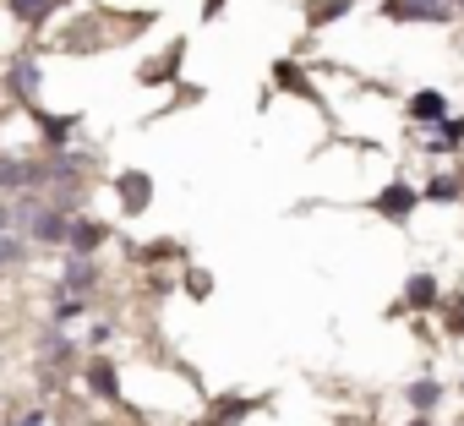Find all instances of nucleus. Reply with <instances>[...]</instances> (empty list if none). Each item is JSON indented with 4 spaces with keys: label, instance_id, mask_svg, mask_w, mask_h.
Wrapping results in <instances>:
<instances>
[{
    "label": "nucleus",
    "instance_id": "2",
    "mask_svg": "<svg viewBox=\"0 0 464 426\" xmlns=\"http://www.w3.org/2000/svg\"><path fill=\"white\" fill-rule=\"evenodd\" d=\"M382 12H388V23H442L448 28V17L459 6L453 0H382Z\"/></svg>",
    "mask_w": 464,
    "mask_h": 426
},
{
    "label": "nucleus",
    "instance_id": "5",
    "mask_svg": "<svg viewBox=\"0 0 464 426\" xmlns=\"http://www.w3.org/2000/svg\"><path fill=\"white\" fill-rule=\"evenodd\" d=\"M115 191H121V208H126V213H142V208L153 202V180H148L142 169H126V175L115 180Z\"/></svg>",
    "mask_w": 464,
    "mask_h": 426
},
{
    "label": "nucleus",
    "instance_id": "16",
    "mask_svg": "<svg viewBox=\"0 0 464 426\" xmlns=\"http://www.w3.org/2000/svg\"><path fill=\"white\" fill-rule=\"evenodd\" d=\"M459 142H464V115H459V121L448 115V121L437 126V137H431V153H453Z\"/></svg>",
    "mask_w": 464,
    "mask_h": 426
},
{
    "label": "nucleus",
    "instance_id": "1",
    "mask_svg": "<svg viewBox=\"0 0 464 426\" xmlns=\"http://www.w3.org/2000/svg\"><path fill=\"white\" fill-rule=\"evenodd\" d=\"M17 225H23V230H28V241H39V247H66V241H72V213H66V202L23 197Z\"/></svg>",
    "mask_w": 464,
    "mask_h": 426
},
{
    "label": "nucleus",
    "instance_id": "11",
    "mask_svg": "<svg viewBox=\"0 0 464 426\" xmlns=\"http://www.w3.org/2000/svg\"><path fill=\"white\" fill-rule=\"evenodd\" d=\"M88 388H93L99 399H121V377H115V366H110L104 355H99V361L88 366Z\"/></svg>",
    "mask_w": 464,
    "mask_h": 426
},
{
    "label": "nucleus",
    "instance_id": "6",
    "mask_svg": "<svg viewBox=\"0 0 464 426\" xmlns=\"http://www.w3.org/2000/svg\"><path fill=\"white\" fill-rule=\"evenodd\" d=\"M39 180H50V169L44 164H28V159H17V153H6L0 159V186H39Z\"/></svg>",
    "mask_w": 464,
    "mask_h": 426
},
{
    "label": "nucleus",
    "instance_id": "9",
    "mask_svg": "<svg viewBox=\"0 0 464 426\" xmlns=\"http://www.w3.org/2000/svg\"><path fill=\"white\" fill-rule=\"evenodd\" d=\"M99 279V268H93V252H72V263H66V279H61V290H88Z\"/></svg>",
    "mask_w": 464,
    "mask_h": 426
},
{
    "label": "nucleus",
    "instance_id": "25",
    "mask_svg": "<svg viewBox=\"0 0 464 426\" xmlns=\"http://www.w3.org/2000/svg\"><path fill=\"white\" fill-rule=\"evenodd\" d=\"M410 426H437V421H431V415H415V421H410Z\"/></svg>",
    "mask_w": 464,
    "mask_h": 426
},
{
    "label": "nucleus",
    "instance_id": "7",
    "mask_svg": "<svg viewBox=\"0 0 464 426\" xmlns=\"http://www.w3.org/2000/svg\"><path fill=\"white\" fill-rule=\"evenodd\" d=\"M437 301H442L437 274H410L404 279V306H437Z\"/></svg>",
    "mask_w": 464,
    "mask_h": 426
},
{
    "label": "nucleus",
    "instance_id": "10",
    "mask_svg": "<svg viewBox=\"0 0 464 426\" xmlns=\"http://www.w3.org/2000/svg\"><path fill=\"white\" fill-rule=\"evenodd\" d=\"M6 6H12V17H17V23L39 28V23H50V17H55L61 0H6Z\"/></svg>",
    "mask_w": 464,
    "mask_h": 426
},
{
    "label": "nucleus",
    "instance_id": "17",
    "mask_svg": "<svg viewBox=\"0 0 464 426\" xmlns=\"http://www.w3.org/2000/svg\"><path fill=\"white\" fill-rule=\"evenodd\" d=\"M252 410H257V399H224V404L213 410V421H208V426H236V421H241V415H252Z\"/></svg>",
    "mask_w": 464,
    "mask_h": 426
},
{
    "label": "nucleus",
    "instance_id": "27",
    "mask_svg": "<svg viewBox=\"0 0 464 426\" xmlns=\"http://www.w3.org/2000/svg\"><path fill=\"white\" fill-rule=\"evenodd\" d=\"M453 6H459V12H464V0H453Z\"/></svg>",
    "mask_w": 464,
    "mask_h": 426
},
{
    "label": "nucleus",
    "instance_id": "20",
    "mask_svg": "<svg viewBox=\"0 0 464 426\" xmlns=\"http://www.w3.org/2000/svg\"><path fill=\"white\" fill-rule=\"evenodd\" d=\"M350 12V0H323V6L312 12V28H323V23H334V17H344Z\"/></svg>",
    "mask_w": 464,
    "mask_h": 426
},
{
    "label": "nucleus",
    "instance_id": "18",
    "mask_svg": "<svg viewBox=\"0 0 464 426\" xmlns=\"http://www.w3.org/2000/svg\"><path fill=\"white\" fill-rule=\"evenodd\" d=\"M279 88H290V93H306L312 99V82L301 77V66H290V61H279Z\"/></svg>",
    "mask_w": 464,
    "mask_h": 426
},
{
    "label": "nucleus",
    "instance_id": "22",
    "mask_svg": "<svg viewBox=\"0 0 464 426\" xmlns=\"http://www.w3.org/2000/svg\"><path fill=\"white\" fill-rule=\"evenodd\" d=\"M142 257L164 263V257H180V247H175V241H153V247H142Z\"/></svg>",
    "mask_w": 464,
    "mask_h": 426
},
{
    "label": "nucleus",
    "instance_id": "21",
    "mask_svg": "<svg viewBox=\"0 0 464 426\" xmlns=\"http://www.w3.org/2000/svg\"><path fill=\"white\" fill-rule=\"evenodd\" d=\"M72 317H82V295H72V290H66V295L55 301V323H72Z\"/></svg>",
    "mask_w": 464,
    "mask_h": 426
},
{
    "label": "nucleus",
    "instance_id": "15",
    "mask_svg": "<svg viewBox=\"0 0 464 426\" xmlns=\"http://www.w3.org/2000/svg\"><path fill=\"white\" fill-rule=\"evenodd\" d=\"M420 197H426V202H459V197H464V180H459V175H431V186H426Z\"/></svg>",
    "mask_w": 464,
    "mask_h": 426
},
{
    "label": "nucleus",
    "instance_id": "14",
    "mask_svg": "<svg viewBox=\"0 0 464 426\" xmlns=\"http://www.w3.org/2000/svg\"><path fill=\"white\" fill-rule=\"evenodd\" d=\"M99 241H104V225H93V219H72V252H99Z\"/></svg>",
    "mask_w": 464,
    "mask_h": 426
},
{
    "label": "nucleus",
    "instance_id": "3",
    "mask_svg": "<svg viewBox=\"0 0 464 426\" xmlns=\"http://www.w3.org/2000/svg\"><path fill=\"white\" fill-rule=\"evenodd\" d=\"M420 202H426V197H420L415 186H404V180H393V186H382V191H377V202H372V208L382 213V219H393V225H404V219H410V213H415Z\"/></svg>",
    "mask_w": 464,
    "mask_h": 426
},
{
    "label": "nucleus",
    "instance_id": "23",
    "mask_svg": "<svg viewBox=\"0 0 464 426\" xmlns=\"http://www.w3.org/2000/svg\"><path fill=\"white\" fill-rule=\"evenodd\" d=\"M12 225H17V213H12L6 202H0V230H12Z\"/></svg>",
    "mask_w": 464,
    "mask_h": 426
},
{
    "label": "nucleus",
    "instance_id": "26",
    "mask_svg": "<svg viewBox=\"0 0 464 426\" xmlns=\"http://www.w3.org/2000/svg\"><path fill=\"white\" fill-rule=\"evenodd\" d=\"M6 257H12V241H0V263H6Z\"/></svg>",
    "mask_w": 464,
    "mask_h": 426
},
{
    "label": "nucleus",
    "instance_id": "19",
    "mask_svg": "<svg viewBox=\"0 0 464 426\" xmlns=\"http://www.w3.org/2000/svg\"><path fill=\"white\" fill-rule=\"evenodd\" d=\"M186 295H197V301H208V295H213V274H202V268H191V274H186Z\"/></svg>",
    "mask_w": 464,
    "mask_h": 426
},
{
    "label": "nucleus",
    "instance_id": "12",
    "mask_svg": "<svg viewBox=\"0 0 464 426\" xmlns=\"http://www.w3.org/2000/svg\"><path fill=\"white\" fill-rule=\"evenodd\" d=\"M39 82H44L39 77V61H17L12 66V93L17 99H39Z\"/></svg>",
    "mask_w": 464,
    "mask_h": 426
},
{
    "label": "nucleus",
    "instance_id": "24",
    "mask_svg": "<svg viewBox=\"0 0 464 426\" xmlns=\"http://www.w3.org/2000/svg\"><path fill=\"white\" fill-rule=\"evenodd\" d=\"M17 426H44V415H39V410H34V415H23V421H17Z\"/></svg>",
    "mask_w": 464,
    "mask_h": 426
},
{
    "label": "nucleus",
    "instance_id": "13",
    "mask_svg": "<svg viewBox=\"0 0 464 426\" xmlns=\"http://www.w3.org/2000/svg\"><path fill=\"white\" fill-rule=\"evenodd\" d=\"M34 121H39V131H44V142H66L72 131H77V115H44V110H34Z\"/></svg>",
    "mask_w": 464,
    "mask_h": 426
},
{
    "label": "nucleus",
    "instance_id": "8",
    "mask_svg": "<svg viewBox=\"0 0 464 426\" xmlns=\"http://www.w3.org/2000/svg\"><path fill=\"white\" fill-rule=\"evenodd\" d=\"M404 399H410V410L431 415V410L442 404V382H437V377H415V382H404Z\"/></svg>",
    "mask_w": 464,
    "mask_h": 426
},
{
    "label": "nucleus",
    "instance_id": "4",
    "mask_svg": "<svg viewBox=\"0 0 464 426\" xmlns=\"http://www.w3.org/2000/svg\"><path fill=\"white\" fill-rule=\"evenodd\" d=\"M404 115L415 121V126H442L453 110H448V99L437 93V88H420V93H410V104H404Z\"/></svg>",
    "mask_w": 464,
    "mask_h": 426
}]
</instances>
